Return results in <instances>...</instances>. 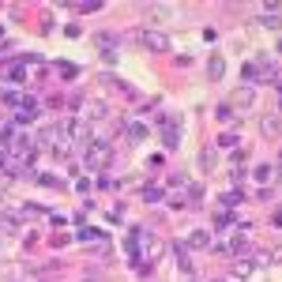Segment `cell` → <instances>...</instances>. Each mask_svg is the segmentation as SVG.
<instances>
[{
	"mask_svg": "<svg viewBox=\"0 0 282 282\" xmlns=\"http://www.w3.org/2000/svg\"><path fill=\"white\" fill-rule=\"evenodd\" d=\"M106 162H109V147L94 143V151H87V166H106Z\"/></svg>",
	"mask_w": 282,
	"mask_h": 282,
	"instance_id": "obj_1",
	"label": "cell"
},
{
	"mask_svg": "<svg viewBox=\"0 0 282 282\" xmlns=\"http://www.w3.org/2000/svg\"><path fill=\"white\" fill-rule=\"evenodd\" d=\"M143 45H151V49H166V34H158V30H147V34H143Z\"/></svg>",
	"mask_w": 282,
	"mask_h": 282,
	"instance_id": "obj_2",
	"label": "cell"
},
{
	"mask_svg": "<svg viewBox=\"0 0 282 282\" xmlns=\"http://www.w3.org/2000/svg\"><path fill=\"white\" fill-rule=\"evenodd\" d=\"M192 248H207V241H211V233H207V229H196V233H192Z\"/></svg>",
	"mask_w": 282,
	"mask_h": 282,
	"instance_id": "obj_3",
	"label": "cell"
},
{
	"mask_svg": "<svg viewBox=\"0 0 282 282\" xmlns=\"http://www.w3.org/2000/svg\"><path fill=\"white\" fill-rule=\"evenodd\" d=\"M162 132H166V143H169V147H177V128H173V121H162Z\"/></svg>",
	"mask_w": 282,
	"mask_h": 282,
	"instance_id": "obj_4",
	"label": "cell"
},
{
	"mask_svg": "<svg viewBox=\"0 0 282 282\" xmlns=\"http://www.w3.org/2000/svg\"><path fill=\"white\" fill-rule=\"evenodd\" d=\"M207 71H211V79H222V56H211Z\"/></svg>",
	"mask_w": 282,
	"mask_h": 282,
	"instance_id": "obj_5",
	"label": "cell"
},
{
	"mask_svg": "<svg viewBox=\"0 0 282 282\" xmlns=\"http://www.w3.org/2000/svg\"><path fill=\"white\" fill-rule=\"evenodd\" d=\"M237 106H241V109H245V106H252V90H248V87L237 90Z\"/></svg>",
	"mask_w": 282,
	"mask_h": 282,
	"instance_id": "obj_6",
	"label": "cell"
},
{
	"mask_svg": "<svg viewBox=\"0 0 282 282\" xmlns=\"http://www.w3.org/2000/svg\"><path fill=\"white\" fill-rule=\"evenodd\" d=\"M264 132H267V136H275V132H279V121H275V117H267V121H264Z\"/></svg>",
	"mask_w": 282,
	"mask_h": 282,
	"instance_id": "obj_7",
	"label": "cell"
},
{
	"mask_svg": "<svg viewBox=\"0 0 282 282\" xmlns=\"http://www.w3.org/2000/svg\"><path fill=\"white\" fill-rule=\"evenodd\" d=\"M267 260H271V264H282V248H271V252H267Z\"/></svg>",
	"mask_w": 282,
	"mask_h": 282,
	"instance_id": "obj_8",
	"label": "cell"
},
{
	"mask_svg": "<svg viewBox=\"0 0 282 282\" xmlns=\"http://www.w3.org/2000/svg\"><path fill=\"white\" fill-rule=\"evenodd\" d=\"M87 282H90V279H87Z\"/></svg>",
	"mask_w": 282,
	"mask_h": 282,
	"instance_id": "obj_9",
	"label": "cell"
}]
</instances>
